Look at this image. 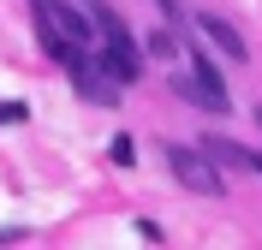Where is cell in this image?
<instances>
[{"label": "cell", "instance_id": "6da1fadb", "mask_svg": "<svg viewBox=\"0 0 262 250\" xmlns=\"http://www.w3.org/2000/svg\"><path fill=\"white\" fill-rule=\"evenodd\" d=\"M167 167H173V179L185 185V191H196V197H221L227 191V179H221V167L209 161L203 149H185V143H167Z\"/></svg>", "mask_w": 262, "mask_h": 250}, {"label": "cell", "instance_id": "7a4b0ae2", "mask_svg": "<svg viewBox=\"0 0 262 250\" xmlns=\"http://www.w3.org/2000/svg\"><path fill=\"white\" fill-rule=\"evenodd\" d=\"M36 18H48V24L72 42V48H90V42H96V24H90V12H83V6H66V0H36Z\"/></svg>", "mask_w": 262, "mask_h": 250}, {"label": "cell", "instance_id": "3957f363", "mask_svg": "<svg viewBox=\"0 0 262 250\" xmlns=\"http://www.w3.org/2000/svg\"><path fill=\"white\" fill-rule=\"evenodd\" d=\"M66 66H72V89H78L83 101H101V107H114L119 101V83H107V72L96 66V60H90V54H72V60H66Z\"/></svg>", "mask_w": 262, "mask_h": 250}, {"label": "cell", "instance_id": "277c9868", "mask_svg": "<svg viewBox=\"0 0 262 250\" xmlns=\"http://www.w3.org/2000/svg\"><path fill=\"white\" fill-rule=\"evenodd\" d=\"M196 30L209 36V42H214V54H227L232 66H245V60H250V48H245V36L232 30V24H227V18H221V12H196Z\"/></svg>", "mask_w": 262, "mask_h": 250}, {"label": "cell", "instance_id": "5b68a950", "mask_svg": "<svg viewBox=\"0 0 262 250\" xmlns=\"http://www.w3.org/2000/svg\"><path fill=\"white\" fill-rule=\"evenodd\" d=\"M173 96L179 101H191V107H203V113H232V96H221V89H203V83L191 78V72H173Z\"/></svg>", "mask_w": 262, "mask_h": 250}, {"label": "cell", "instance_id": "8992f818", "mask_svg": "<svg viewBox=\"0 0 262 250\" xmlns=\"http://www.w3.org/2000/svg\"><path fill=\"white\" fill-rule=\"evenodd\" d=\"M101 72H107V83H137L143 78V54H131V48H107L101 42V60H96Z\"/></svg>", "mask_w": 262, "mask_h": 250}, {"label": "cell", "instance_id": "52a82bcc", "mask_svg": "<svg viewBox=\"0 0 262 250\" xmlns=\"http://www.w3.org/2000/svg\"><path fill=\"white\" fill-rule=\"evenodd\" d=\"M203 155H209L214 167H232V173H250V167H256V149L232 143V137H209V143H203Z\"/></svg>", "mask_w": 262, "mask_h": 250}, {"label": "cell", "instance_id": "ba28073f", "mask_svg": "<svg viewBox=\"0 0 262 250\" xmlns=\"http://www.w3.org/2000/svg\"><path fill=\"white\" fill-rule=\"evenodd\" d=\"M191 78L203 83V89H221V96H227V83H221V66H214L209 54H191Z\"/></svg>", "mask_w": 262, "mask_h": 250}, {"label": "cell", "instance_id": "9c48e42d", "mask_svg": "<svg viewBox=\"0 0 262 250\" xmlns=\"http://www.w3.org/2000/svg\"><path fill=\"white\" fill-rule=\"evenodd\" d=\"M107 161L114 167H137V143H131V137H114V143H107Z\"/></svg>", "mask_w": 262, "mask_h": 250}, {"label": "cell", "instance_id": "30bf717a", "mask_svg": "<svg viewBox=\"0 0 262 250\" xmlns=\"http://www.w3.org/2000/svg\"><path fill=\"white\" fill-rule=\"evenodd\" d=\"M24 119H30L24 101H0V125H24Z\"/></svg>", "mask_w": 262, "mask_h": 250}, {"label": "cell", "instance_id": "8fae6325", "mask_svg": "<svg viewBox=\"0 0 262 250\" xmlns=\"http://www.w3.org/2000/svg\"><path fill=\"white\" fill-rule=\"evenodd\" d=\"M137 238H143V244H161L167 233H161V226H155V220H137Z\"/></svg>", "mask_w": 262, "mask_h": 250}, {"label": "cell", "instance_id": "7c38bea8", "mask_svg": "<svg viewBox=\"0 0 262 250\" xmlns=\"http://www.w3.org/2000/svg\"><path fill=\"white\" fill-rule=\"evenodd\" d=\"M24 238V226H0V244H18Z\"/></svg>", "mask_w": 262, "mask_h": 250}, {"label": "cell", "instance_id": "4fadbf2b", "mask_svg": "<svg viewBox=\"0 0 262 250\" xmlns=\"http://www.w3.org/2000/svg\"><path fill=\"white\" fill-rule=\"evenodd\" d=\"M250 173H262V155H256V167H250Z\"/></svg>", "mask_w": 262, "mask_h": 250}, {"label": "cell", "instance_id": "5bb4252c", "mask_svg": "<svg viewBox=\"0 0 262 250\" xmlns=\"http://www.w3.org/2000/svg\"><path fill=\"white\" fill-rule=\"evenodd\" d=\"M256 125H262V107H256Z\"/></svg>", "mask_w": 262, "mask_h": 250}]
</instances>
